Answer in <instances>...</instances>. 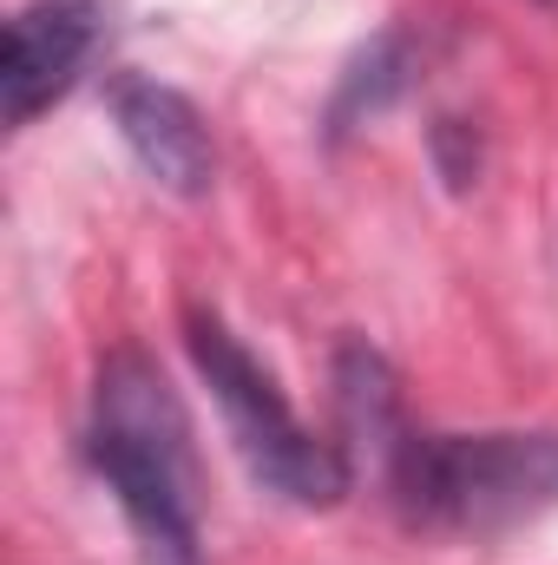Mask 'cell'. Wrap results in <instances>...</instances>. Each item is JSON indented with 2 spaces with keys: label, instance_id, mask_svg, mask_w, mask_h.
I'll return each instance as SVG.
<instances>
[{
  "label": "cell",
  "instance_id": "obj_1",
  "mask_svg": "<svg viewBox=\"0 0 558 565\" xmlns=\"http://www.w3.org/2000/svg\"><path fill=\"white\" fill-rule=\"evenodd\" d=\"M86 460L112 487L144 565H204L191 415L144 349H112L93 382Z\"/></svg>",
  "mask_w": 558,
  "mask_h": 565
},
{
  "label": "cell",
  "instance_id": "obj_2",
  "mask_svg": "<svg viewBox=\"0 0 558 565\" xmlns=\"http://www.w3.org/2000/svg\"><path fill=\"white\" fill-rule=\"evenodd\" d=\"M382 467H388V500L415 533L493 540L558 507V434L546 427H493V434L401 427Z\"/></svg>",
  "mask_w": 558,
  "mask_h": 565
},
{
  "label": "cell",
  "instance_id": "obj_3",
  "mask_svg": "<svg viewBox=\"0 0 558 565\" xmlns=\"http://www.w3.org/2000/svg\"><path fill=\"white\" fill-rule=\"evenodd\" d=\"M184 349H191L217 415L230 427V447L257 473V487H270L289 507H335L348 493V480H355L348 447H335V440H322L296 422L277 375L244 349V335L217 309H204V302L184 309Z\"/></svg>",
  "mask_w": 558,
  "mask_h": 565
},
{
  "label": "cell",
  "instance_id": "obj_4",
  "mask_svg": "<svg viewBox=\"0 0 558 565\" xmlns=\"http://www.w3.org/2000/svg\"><path fill=\"white\" fill-rule=\"evenodd\" d=\"M93 40H99V0H33V7H20L7 20V46H0V113H7V126H33L53 99H66V86L93 60Z\"/></svg>",
  "mask_w": 558,
  "mask_h": 565
},
{
  "label": "cell",
  "instance_id": "obj_5",
  "mask_svg": "<svg viewBox=\"0 0 558 565\" xmlns=\"http://www.w3.org/2000/svg\"><path fill=\"white\" fill-rule=\"evenodd\" d=\"M112 119H119L126 151L144 164V178L158 191H171V198H204L211 191L217 151H211L197 106L178 86H158V79H139V73L112 79Z\"/></svg>",
  "mask_w": 558,
  "mask_h": 565
},
{
  "label": "cell",
  "instance_id": "obj_6",
  "mask_svg": "<svg viewBox=\"0 0 558 565\" xmlns=\"http://www.w3.org/2000/svg\"><path fill=\"white\" fill-rule=\"evenodd\" d=\"M546 7H558V0H546Z\"/></svg>",
  "mask_w": 558,
  "mask_h": 565
}]
</instances>
